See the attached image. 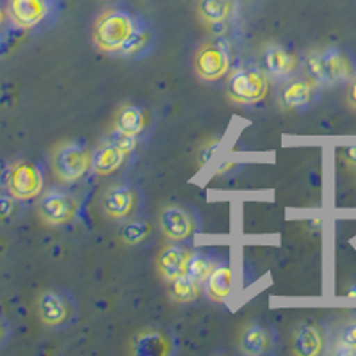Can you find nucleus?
Listing matches in <instances>:
<instances>
[{
	"instance_id": "f257e3e1",
	"label": "nucleus",
	"mask_w": 356,
	"mask_h": 356,
	"mask_svg": "<svg viewBox=\"0 0 356 356\" xmlns=\"http://www.w3.org/2000/svg\"><path fill=\"white\" fill-rule=\"evenodd\" d=\"M139 25L141 24L130 13L123 9H109L102 13L95 22L93 41L98 49L107 54L122 52Z\"/></svg>"
},
{
	"instance_id": "f03ea898",
	"label": "nucleus",
	"mask_w": 356,
	"mask_h": 356,
	"mask_svg": "<svg viewBox=\"0 0 356 356\" xmlns=\"http://www.w3.org/2000/svg\"><path fill=\"white\" fill-rule=\"evenodd\" d=\"M307 68L317 84L333 86L353 77V63L340 50L328 49L314 52L307 59Z\"/></svg>"
},
{
	"instance_id": "7ed1b4c3",
	"label": "nucleus",
	"mask_w": 356,
	"mask_h": 356,
	"mask_svg": "<svg viewBox=\"0 0 356 356\" xmlns=\"http://www.w3.org/2000/svg\"><path fill=\"white\" fill-rule=\"evenodd\" d=\"M4 187L13 200H34L43 193L44 175L33 161H18L4 175Z\"/></svg>"
},
{
	"instance_id": "20e7f679",
	"label": "nucleus",
	"mask_w": 356,
	"mask_h": 356,
	"mask_svg": "<svg viewBox=\"0 0 356 356\" xmlns=\"http://www.w3.org/2000/svg\"><path fill=\"white\" fill-rule=\"evenodd\" d=\"M267 91H269V79L266 72L259 68L237 70L227 86L230 100L243 106L259 104L266 98Z\"/></svg>"
},
{
	"instance_id": "39448f33",
	"label": "nucleus",
	"mask_w": 356,
	"mask_h": 356,
	"mask_svg": "<svg viewBox=\"0 0 356 356\" xmlns=\"http://www.w3.org/2000/svg\"><path fill=\"white\" fill-rule=\"evenodd\" d=\"M193 68L196 75L205 82H216L222 79L230 70V52L221 41L203 43L193 56Z\"/></svg>"
},
{
	"instance_id": "423d86ee",
	"label": "nucleus",
	"mask_w": 356,
	"mask_h": 356,
	"mask_svg": "<svg viewBox=\"0 0 356 356\" xmlns=\"http://www.w3.org/2000/svg\"><path fill=\"white\" fill-rule=\"evenodd\" d=\"M91 168V155L79 143H65L54 154V171L65 184L81 180Z\"/></svg>"
},
{
	"instance_id": "0eeeda50",
	"label": "nucleus",
	"mask_w": 356,
	"mask_h": 356,
	"mask_svg": "<svg viewBox=\"0 0 356 356\" xmlns=\"http://www.w3.org/2000/svg\"><path fill=\"white\" fill-rule=\"evenodd\" d=\"M9 22L22 31L43 25L56 11L57 0H8Z\"/></svg>"
},
{
	"instance_id": "6e6552de",
	"label": "nucleus",
	"mask_w": 356,
	"mask_h": 356,
	"mask_svg": "<svg viewBox=\"0 0 356 356\" xmlns=\"http://www.w3.org/2000/svg\"><path fill=\"white\" fill-rule=\"evenodd\" d=\"M134 148H136V138H129V136H122L116 141H111L107 145L100 146L91 155V170L97 175H100V177H107V175L114 173V171H118V168H122L127 155Z\"/></svg>"
},
{
	"instance_id": "1a4fd4ad",
	"label": "nucleus",
	"mask_w": 356,
	"mask_h": 356,
	"mask_svg": "<svg viewBox=\"0 0 356 356\" xmlns=\"http://www.w3.org/2000/svg\"><path fill=\"white\" fill-rule=\"evenodd\" d=\"M77 214V202L65 191H49L40 202V216L52 227L66 225Z\"/></svg>"
},
{
	"instance_id": "9d476101",
	"label": "nucleus",
	"mask_w": 356,
	"mask_h": 356,
	"mask_svg": "<svg viewBox=\"0 0 356 356\" xmlns=\"http://www.w3.org/2000/svg\"><path fill=\"white\" fill-rule=\"evenodd\" d=\"M159 225H161L162 234L166 235L170 241H173V243L186 241L193 234V230H195L193 218H191L189 212L175 205L166 207L161 212V216H159Z\"/></svg>"
},
{
	"instance_id": "9b49d317",
	"label": "nucleus",
	"mask_w": 356,
	"mask_h": 356,
	"mask_svg": "<svg viewBox=\"0 0 356 356\" xmlns=\"http://www.w3.org/2000/svg\"><path fill=\"white\" fill-rule=\"evenodd\" d=\"M136 205V193L129 186H113L104 193L102 209L111 219H125L132 214Z\"/></svg>"
},
{
	"instance_id": "f8f14e48",
	"label": "nucleus",
	"mask_w": 356,
	"mask_h": 356,
	"mask_svg": "<svg viewBox=\"0 0 356 356\" xmlns=\"http://www.w3.org/2000/svg\"><path fill=\"white\" fill-rule=\"evenodd\" d=\"M191 253L186 248L178 246V244H170L164 250L161 251L157 260V269L161 273V276L168 282L178 278V276L187 275V269H189L191 262Z\"/></svg>"
},
{
	"instance_id": "ddd939ff",
	"label": "nucleus",
	"mask_w": 356,
	"mask_h": 356,
	"mask_svg": "<svg viewBox=\"0 0 356 356\" xmlns=\"http://www.w3.org/2000/svg\"><path fill=\"white\" fill-rule=\"evenodd\" d=\"M38 312L47 326H63L70 317V305L65 296L57 291H47L40 296L38 301Z\"/></svg>"
},
{
	"instance_id": "4468645a",
	"label": "nucleus",
	"mask_w": 356,
	"mask_h": 356,
	"mask_svg": "<svg viewBox=\"0 0 356 356\" xmlns=\"http://www.w3.org/2000/svg\"><path fill=\"white\" fill-rule=\"evenodd\" d=\"M264 66L275 79H287L298 68V57L278 44H271L264 54Z\"/></svg>"
},
{
	"instance_id": "2eb2a0df",
	"label": "nucleus",
	"mask_w": 356,
	"mask_h": 356,
	"mask_svg": "<svg viewBox=\"0 0 356 356\" xmlns=\"http://www.w3.org/2000/svg\"><path fill=\"white\" fill-rule=\"evenodd\" d=\"M232 289H234V276H232L230 267L227 264L214 266L209 278L205 280L207 298L214 303H222L230 298Z\"/></svg>"
},
{
	"instance_id": "dca6fc26",
	"label": "nucleus",
	"mask_w": 356,
	"mask_h": 356,
	"mask_svg": "<svg viewBox=\"0 0 356 356\" xmlns=\"http://www.w3.org/2000/svg\"><path fill=\"white\" fill-rule=\"evenodd\" d=\"M237 0H200L198 15L205 24L221 25L234 17Z\"/></svg>"
},
{
	"instance_id": "f3484780",
	"label": "nucleus",
	"mask_w": 356,
	"mask_h": 356,
	"mask_svg": "<svg viewBox=\"0 0 356 356\" xmlns=\"http://www.w3.org/2000/svg\"><path fill=\"white\" fill-rule=\"evenodd\" d=\"M271 346V337L260 324H250L243 330L239 337L241 353L248 356H260Z\"/></svg>"
},
{
	"instance_id": "a211bd4d",
	"label": "nucleus",
	"mask_w": 356,
	"mask_h": 356,
	"mask_svg": "<svg viewBox=\"0 0 356 356\" xmlns=\"http://www.w3.org/2000/svg\"><path fill=\"white\" fill-rule=\"evenodd\" d=\"M292 349L300 356H317L323 351V335L316 326H301L296 330Z\"/></svg>"
},
{
	"instance_id": "6ab92c4d",
	"label": "nucleus",
	"mask_w": 356,
	"mask_h": 356,
	"mask_svg": "<svg viewBox=\"0 0 356 356\" xmlns=\"http://www.w3.org/2000/svg\"><path fill=\"white\" fill-rule=\"evenodd\" d=\"M170 351V340L159 332H145L134 339V353L139 356H164Z\"/></svg>"
},
{
	"instance_id": "aec40b11",
	"label": "nucleus",
	"mask_w": 356,
	"mask_h": 356,
	"mask_svg": "<svg viewBox=\"0 0 356 356\" xmlns=\"http://www.w3.org/2000/svg\"><path fill=\"white\" fill-rule=\"evenodd\" d=\"M145 113L138 106H125L116 118V130L122 136L136 138L145 130Z\"/></svg>"
},
{
	"instance_id": "412c9836",
	"label": "nucleus",
	"mask_w": 356,
	"mask_h": 356,
	"mask_svg": "<svg viewBox=\"0 0 356 356\" xmlns=\"http://www.w3.org/2000/svg\"><path fill=\"white\" fill-rule=\"evenodd\" d=\"M314 82L310 81H298L289 84L284 89V95H282V100H284V106L289 109H301V107H307L308 104L314 98Z\"/></svg>"
},
{
	"instance_id": "4be33fe9",
	"label": "nucleus",
	"mask_w": 356,
	"mask_h": 356,
	"mask_svg": "<svg viewBox=\"0 0 356 356\" xmlns=\"http://www.w3.org/2000/svg\"><path fill=\"white\" fill-rule=\"evenodd\" d=\"M168 291H170L171 300L177 301V303H193V301L198 300L202 287H200L198 280L189 275H182L171 280Z\"/></svg>"
},
{
	"instance_id": "5701e85b",
	"label": "nucleus",
	"mask_w": 356,
	"mask_h": 356,
	"mask_svg": "<svg viewBox=\"0 0 356 356\" xmlns=\"http://www.w3.org/2000/svg\"><path fill=\"white\" fill-rule=\"evenodd\" d=\"M152 232V225L146 221H130L127 222L125 227L122 230V241L127 244V246H138L141 244L143 241L150 235Z\"/></svg>"
},
{
	"instance_id": "b1692460",
	"label": "nucleus",
	"mask_w": 356,
	"mask_h": 356,
	"mask_svg": "<svg viewBox=\"0 0 356 356\" xmlns=\"http://www.w3.org/2000/svg\"><path fill=\"white\" fill-rule=\"evenodd\" d=\"M212 269H214V264L207 259L205 255L193 253V257H191V262H189V269H187V275L193 276L195 280H198L200 284H203V282L209 278V275L212 273Z\"/></svg>"
},
{
	"instance_id": "393cba45",
	"label": "nucleus",
	"mask_w": 356,
	"mask_h": 356,
	"mask_svg": "<svg viewBox=\"0 0 356 356\" xmlns=\"http://www.w3.org/2000/svg\"><path fill=\"white\" fill-rule=\"evenodd\" d=\"M148 41H150V33H148V29L141 24L139 25L138 31H136V34L130 38V41L127 43L125 49H123L120 54L125 57L136 56V54H139L141 50H145V47L148 44Z\"/></svg>"
},
{
	"instance_id": "a878e982",
	"label": "nucleus",
	"mask_w": 356,
	"mask_h": 356,
	"mask_svg": "<svg viewBox=\"0 0 356 356\" xmlns=\"http://www.w3.org/2000/svg\"><path fill=\"white\" fill-rule=\"evenodd\" d=\"M340 342L349 346V348L356 349V321H353V323H349L346 326L344 332H342V337H340Z\"/></svg>"
},
{
	"instance_id": "bb28decb",
	"label": "nucleus",
	"mask_w": 356,
	"mask_h": 356,
	"mask_svg": "<svg viewBox=\"0 0 356 356\" xmlns=\"http://www.w3.org/2000/svg\"><path fill=\"white\" fill-rule=\"evenodd\" d=\"M9 339V326L2 317H0V348L8 342Z\"/></svg>"
},
{
	"instance_id": "cd10ccee",
	"label": "nucleus",
	"mask_w": 356,
	"mask_h": 356,
	"mask_svg": "<svg viewBox=\"0 0 356 356\" xmlns=\"http://www.w3.org/2000/svg\"><path fill=\"white\" fill-rule=\"evenodd\" d=\"M348 102H349V106H351L353 109H356V81L353 82L351 86H349V91H348Z\"/></svg>"
},
{
	"instance_id": "c85d7f7f",
	"label": "nucleus",
	"mask_w": 356,
	"mask_h": 356,
	"mask_svg": "<svg viewBox=\"0 0 356 356\" xmlns=\"http://www.w3.org/2000/svg\"><path fill=\"white\" fill-rule=\"evenodd\" d=\"M9 20V15H8V6H4L0 2V31L4 29L6 22Z\"/></svg>"
},
{
	"instance_id": "c756f323",
	"label": "nucleus",
	"mask_w": 356,
	"mask_h": 356,
	"mask_svg": "<svg viewBox=\"0 0 356 356\" xmlns=\"http://www.w3.org/2000/svg\"><path fill=\"white\" fill-rule=\"evenodd\" d=\"M348 159L356 164V148H349V150H348Z\"/></svg>"
},
{
	"instance_id": "7c9ffc66",
	"label": "nucleus",
	"mask_w": 356,
	"mask_h": 356,
	"mask_svg": "<svg viewBox=\"0 0 356 356\" xmlns=\"http://www.w3.org/2000/svg\"><path fill=\"white\" fill-rule=\"evenodd\" d=\"M348 296H349V298H356V285H355V287L349 289V291H348Z\"/></svg>"
}]
</instances>
